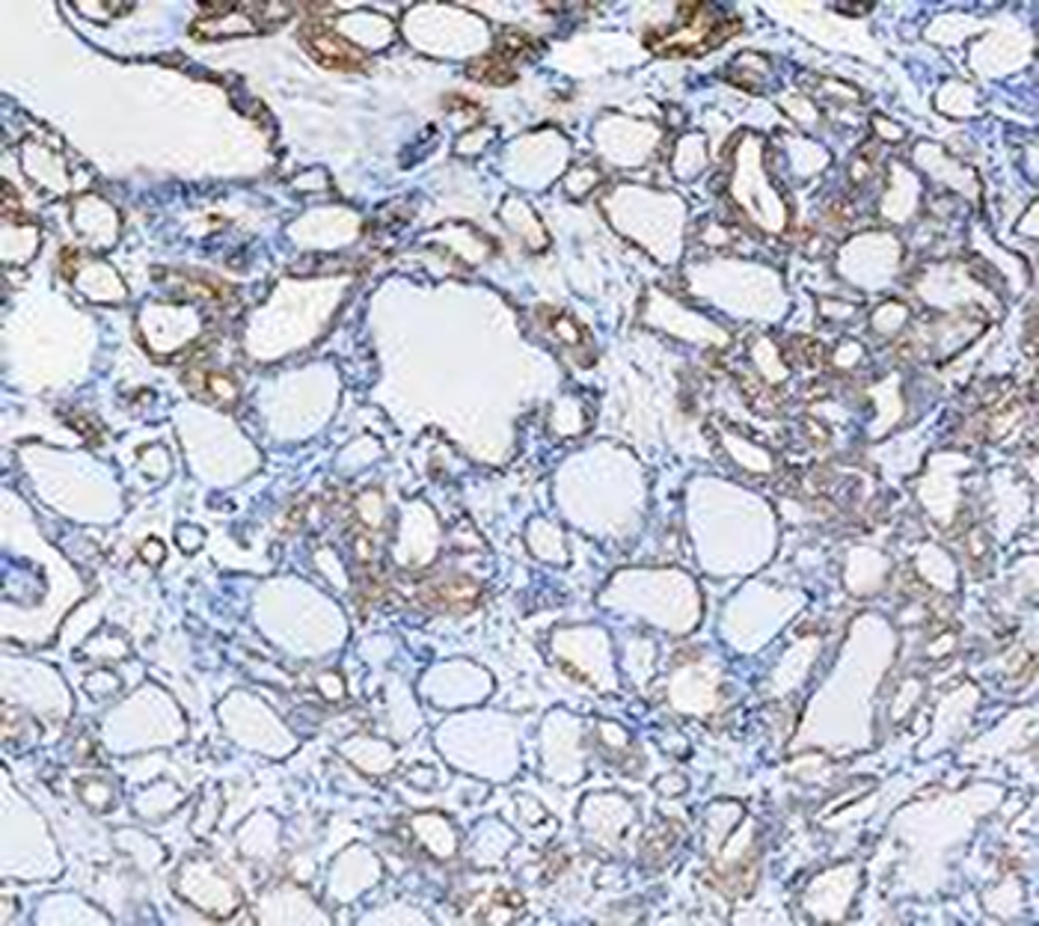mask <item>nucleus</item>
Returning a JSON list of instances; mask_svg holds the SVG:
<instances>
[{
  "mask_svg": "<svg viewBox=\"0 0 1039 926\" xmlns=\"http://www.w3.org/2000/svg\"><path fill=\"white\" fill-rule=\"evenodd\" d=\"M244 3H232L230 12H214V15H202L200 21H193V40H226V36H250V33L261 31V19L265 12L253 15V12H241Z\"/></svg>",
  "mask_w": 1039,
  "mask_h": 926,
  "instance_id": "f03ea898",
  "label": "nucleus"
},
{
  "mask_svg": "<svg viewBox=\"0 0 1039 926\" xmlns=\"http://www.w3.org/2000/svg\"><path fill=\"white\" fill-rule=\"evenodd\" d=\"M470 75L472 78H479L481 83H490V87H505L514 80V60H509L505 54L500 51H493L488 57H479L476 63H470Z\"/></svg>",
  "mask_w": 1039,
  "mask_h": 926,
  "instance_id": "20e7f679",
  "label": "nucleus"
},
{
  "mask_svg": "<svg viewBox=\"0 0 1039 926\" xmlns=\"http://www.w3.org/2000/svg\"><path fill=\"white\" fill-rule=\"evenodd\" d=\"M476 600H479V585L472 579H443V582H434L428 594H425L428 606L451 609V612H463Z\"/></svg>",
  "mask_w": 1039,
  "mask_h": 926,
  "instance_id": "7ed1b4c3",
  "label": "nucleus"
},
{
  "mask_svg": "<svg viewBox=\"0 0 1039 926\" xmlns=\"http://www.w3.org/2000/svg\"><path fill=\"white\" fill-rule=\"evenodd\" d=\"M300 45L310 51L312 57H315L324 69L360 71V69H366V63H369V57H366L357 45H350L345 36L331 31V27H327V24H321V21L303 24V31H300Z\"/></svg>",
  "mask_w": 1039,
  "mask_h": 926,
  "instance_id": "f257e3e1",
  "label": "nucleus"
}]
</instances>
